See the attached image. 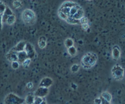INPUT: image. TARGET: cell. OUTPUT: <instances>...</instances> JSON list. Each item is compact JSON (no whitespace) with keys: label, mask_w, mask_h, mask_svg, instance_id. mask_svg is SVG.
<instances>
[{"label":"cell","mask_w":125,"mask_h":104,"mask_svg":"<svg viewBox=\"0 0 125 104\" xmlns=\"http://www.w3.org/2000/svg\"><path fill=\"white\" fill-rule=\"evenodd\" d=\"M98 55L94 52H88L83 56L81 64L85 69H90L96 64Z\"/></svg>","instance_id":"1"},{"label":"cell","mask_w":125,"mask_h":104,"mask_svg":"<svg viewBox=\"0 0 125 104\" xmlns=\"http://www.w3.org/2000/svg\"><path fill=\"white\" fill-rule=\"evenodd\" d=\"M21 18L23 21L27 25H34L36 21V15L35 12L30 9H26L23 11Z\"/></svg>","instance_id":"2"},{"label":"cell","mask_w":125,"mask_h":104,"mask_svg":"<svg viewBox=\"0 0 125 104\" xmlns=\"http://www.w3.org/2000/svg\"><path fill=\"white\" fill-rule=\"evenodd\" d=\"M4 101L6 104H21L25 102V99L14 93H9L6 95Z\"/></svg>","instance_id":"3"},{"label":"cell","mask_w":125,"mask_h":104,"mask_svg":"<svg viewBox=\"0 0 125 104\" xmlns=\"http://www.w3.org/2000/svg\"><path fill=\"white\" fill-rule=\"evenodd\" d=\"M124 69L118 64L115 65L112 69V75L115 80H121L124 77Z\"/></svg>","instance_id":"4"},{"label":"cell","mask_w":125,"mask_h":104,"mask_svg":"<svg viewBox=\"0 0 125 104\" xmlns=\"http://www.w3.org/2000/svg\"><path fill=\"white\" fill-rule=\"evenodd\" d=\"M24 50L27 54L28 58H30L31 59L34 58L36 55V51L34 46L32 44H30V42H26Z\"/></svg>","instance_id":"5"},{"label":"cell","mask_w":125,"mask_h":104,"mask_svg":"<svg viewBox=\"0 0 125 104\" xmlns=\"http://www.w3.org/2000/svg\"><path fill=\"white\" fill-rule=\"evenodd\" d=\"M49 94V88L45 87L39 86L34 93L35 96H39L41 97H45Z\"/></svg>","instance_id":"6"},{"label":"cell","mask_w":125,"mask_h":104,"mask_svg":"<svg viewBox=\"0 0 125 104\" xmlns=\"http://www.w3.org/2000/svg\"><path fill=\"white\" fill-rule=\"evenodd\" d=\"M53 83V81L50 77H44L41 80L40 83H39V86L45 87V88H49V87L51 86Z\"/></svg>","instance_id":"7"},{"label":"cell","mask_w":125,"mask_h":104,"mask_svg":"<svg viewBox=\"0 0 125 104\" xmlns=\"http://www.w3.org/2000/svg\"><path fill=\"white\" fill-rule=\"evenodd\" d=\"M26 42L23 41H20L15 45L14 47H13L10 51H14V52H19V51H23L24 49H25V45H26Z\"/></svg>","instance_id":"8"},{"label":"cell","mask_w":125,"mask_h":104,"mask_svg":"<svg viewBox=\"0 0 125 104\" xmlns=\"http://www.w3.org/2000/svg\"><path fill=\"white\" fill-rule=\"evenodd\" d=\"M112 58L114 60H118L121 56V51L120 47L118 45H115L112 48Z\"/></svg>","instance_id":"9"},{"label":"cell","mask_w":125,"mask_h":104,"mask_svg":"<svg viewBox=\"0 0 125 104\" xmlns=\"http://www.w3.org/2000/svg\"><path fill=\"white\" fill-rule=\"evenodd\" d=\"M13 14H14V13H13V11L12 10V9L9 7L6 6L5 10H4V13H3V15H2V20H3V22L6 23V20L8 19V18L10 15H13Z\"/></svg>","instance_id":"10"},{"label":"cell","mask_w":125,"mask_h":104,"mask_svg":"<svg viewBox=\"0 0 125 104\" xmlns=\"http://www.w3.org/2000/svg\"><path fill=\"white\" fill-rule=\"evenodd\" d=\"M6 57V59L10 62L18 61L17 53V52H14V51H9V52L7 53Z\"/></svg>","instance_id":"11"},{"label":"cell","mask_w":125,"mask_h":104,"mask_svg":"<svg viewBox=\"0 0 125 104\" xmlns=\"http://www.w3.org/2000/svg\"><path fill=\"white\" fill-rule=\"evenodd\" d=\"M17 57H18V61L20 63H22L26 58H28V56L25 50L23 51H19L17 52Z\"/></svg>","instance_id":"12"},{"label":"cell","mask_w":125,"mask_h":104,"mask_svg":"<svg viewBox=\"0 0 125 104\" xmlns=\"http://www.w3.org/2000/svg\"><path fill=\"white\" fill-rule=\"evenodd\" d=\"M38 45L41 49H43L47 45V39L45 36H41L38 40Z\"/></svg>","instance_id":"13"},{"label":"cell","mask_w":125,"mask_h":104,"mask_svg":"<svg viewBox=\"0 0 125 104\" xmlns=\"http://www.w3.org/2000/svg\"><path fill=\"white\" fill-rule=\"evenodd\" d=\"M80 8H81L80 6H79V4H77V3L74 6H72L70 10H69V17H73L74 16V14L77 12V11L79 9H80Z\"/></svg>","instance_id":"14"},{"label":"cell","mask_w":125,"mask_h":104,"mask_svg":"<svg viewBox=\"0 0 125 104\" xmlns=\"http://www.w3.org/2000/svg\"><path fill=\"white\" fill-rule=\"evenodd\" d=\"M83 16H84V11L82 9V8H81L80 9H79V10L77 11V12L74 14V16H73L72 18L75 19V20H79Z\"/></svg>","instance_id":"15"},{"label":"cell","mask_w":125,"mask_h":104,"mask_svg":"<svg viewBox=\"0 0 125 104\" xmlns=\"http://www.w3.org/2000/svg\"><path fill=\"white\" fill-rule=\"evenodd\" d=\"M34 97L35 95L31 94H29L26 95V98L25 99V102L27 104H34Z\"/></svg>","instance_id":"16"},{"label":"cell","mask_w":125,"mask_h":104,"mask_svg":"<svg viewBox=\"0 0 125 104\" xmlns=\"http://www.w3.org/2000/svg\"><path fill=\"white\" fill-rule=\"evenodd\" d=\"M47 104L45 97H41L39 96L34 97V104Z\"/></svg>","instance_id":"17"},{"label":"cell","mask_w":125,"mask_h":104,"mask_svg":"<svg viewBox=\"0 0 125 104\" xmlns=\"http://www.w3.org/2000/svg\"><path fill=\"white\" fill-rule=\"evenodd\" d=\"M77 52V48L74 45L68 48V53L71 57H74V56L76 55Z\"/></svg>","instance_id":"18"},{"label":"cell","mask_w":125,"mask_h":104,"mask_svg":"<svg viewBox=\"0 0 125 104\" xmlns=\"http://www.w3.org/2000/svg\"><path fill=\"white\" fill-rule=\"evenodd\" d=\"M101 96L103 97H104L105 99H106V100H107V101H109V102L111 103L112 96V95L109 93V92L107 91L103 92V93L101 94Z\"/></svg>","instance_id":"19"},{"label":"cell","mask_w":125,"mask_h":104,"mask_svg":"<svg viewBox=\"0 0 125 104\" xmlns=\"http://www.w3.org/2000/svg\"><path fill=\"white\" fill-rule=\"evenodd\" d=\"M15 20H16V18H15V16L14 14L13 15H10L9 17L6 20L7 24H8L9 25H12L15 22Z\"/></svg>","instance_id":"20"},{"label":"cell","mask_w":125,"mask_h":104,"mask_svg":"<svg viewBox=\"0 0 125 104\" xmlns=\"http://www.w3.org/2000/svg\"><path fill=\"white\" fill-rule=\"evenodd\" d=\"M64 45H65L66 47L68 48L74 45V40L71 38H67L64 41Z\"/></svg>","instance_id":"21"},{"label":"cell","mask_w":125,"mask_h":104,"mask_svg":"<svg viewBox=\"0 0 125 104\" xmlns=\"http://www.w3.org/2000/svg\"><path fill=\"white\" fill-rule=\"evenodd\" d=\"M80 67V66L79 64H74L73 65H72V66L71 67V70L72 72L73 73H76L79 70Z\"/></svg>","instance_id":"22"},{"label":"cell","mask_w":125,"mask_h":104,"mask_svg":"<svg viewBox=\"0 0 125 104\" xmlns=\"http://www.w3.org/2000/svg\"><path fill=\"white\" fill-rule=\"evenodd\" d=\"M58 17L60 19L64 20H66L68 18V16L66 14H65L63 12H62L60 10H58Z\"/></svg>","instance_id":"23"},{"label":"cell","mask_w":125,"mask_h":104,"mask_svg":"<svg viewBox=\"0 0 125 104\" xmlns=\"http://www.w3.org/2000/svg\"><path fill=\"white\" fill-rule=\"evenodd\" d=\"M13 6L15 8V9H18L22 6V3L20 1V0H15L13 2Z\"/></svg>","instance_id":"24"},{"label":"cell","mask_w":125,"mask_h":104,"mask_svg":"<svg viewBox=\"0 0 125 104\" xmlns=\"http://www.w3.org/2000/svg\"><path fill=\"white\" fill-rule=\"evenodd\" d=\"M30 63H31V59L28 58H26V59H25V60L22 63H21V64H22V66L23 67L27 68L28 67L30 66Z\"/></svg>","instance_id":"25"},{"label":"cell","mask_w":125,"mask_h":104,"mask_svg":"<svg viewBox=\"0 0 125 104\" xmlns=\"http://www.w3.org/2000/svg\"><path fill=\"white\" fill-rule=\"evenodd\" d=\"M11 66L14 69H19V66H20V63L18 61L11 62Z\"/></svg>","instance_id":"26"},{"label":"cell","mask_w":125,"mask_h":104,"mask_svg":"<svg viewBox=\"0 0 125 104\" xmlns=\"http://www.w3.org/2000/svg\"><path fill=\"white\" fill-rule=\"evenodd\" d=\"M6 8V6L5 4L2 2H0V14H3L4 13Z\"/></svg>","instance_id":"27"},{"label":"cell","mask_w":125,"mask_h":104,"mask_svg":"<svg viewBox=\"0 0 125 104\" xmlns=\"http://www.w3.org/2000/svg\"><path fill=\"white\" fill-rule=\"evenodd\" d=\"M82 25V29H83L84 31H86L87 32H89L90 31V27H89L88 24V23H83V24H81Z\"/></svg>","instance_id":"28"},{"label":"cell","mask_w":125,"mask_h":104,"mask_svg":"<svg viewBox=\"0 0 125 104\" xmlns=\"http://www.w3.org/2000/svg\"><path fill=\"white\" fill-rule=\"evenodd\" d=\"M88 21V20L87 17L85 16H83L81 19L79 20V22H80V24H83V23H86Z\"/></svg>","instance_id":"29"},{"label":"cell","mask_w":125,"mask_h":104,"mask_svg":"<svg viewBox=\"0 0 125 104\" xmlns=\"http://www.w3.org/2000/svg\"><path fill=\"white\" fill-rule=\"evenodd\" d=\"M100 98H101V99L102 104H110V102H109L107 101L106 99H105L104 97H103L101 95L100 96Z\"/></svg>","instance_id":"30"},{"label":"cell","mask_w":125,"mask_h":104,"mask_svg":"<svg viewBox=\"0 0 125 104\" xmlns=\"http://www.w3.org/2000/svg\"><path fill=\"white\" fill-rule=\"evenodd\" d=\"M94 102L96 104H102L101 99L100 97L98 98H96V99H94Z\"/></svg>","instance_id":"31"},{"label":"cell","mask_w":125,"mask_h":104,"mask_svg":"<svg viewBox=\"0 0 125 104\" xmlns=\"http://www.w3.org/2000/svg\"><path fill=\"white\" fill-rule=\"evenodd\" d=\"M71 88L74 90H76L78 88V86L77 85L75 84V83H72L71 85Z\"/></svg>","instance_id":"32"},{"label":"cell","mask_w":125,"mask_h":104,"mask_svg":"<svg viewBox=\"0 0 125 104\" xmlns=\"http://www.w3.org/2000/svg\"><path fill=\"white\" fill-rule=\"evenodd\" d=\"M33 85H33V83H32V82H30L26 84V87H27L28 89H31V88H33Z\"/></svg>","instance_id":"33"},{"label":"cell","mask_w":125,"mask_h":104,"mask_svg":"<svg viewBox=\"0 0 125 104\" xmlns=\"http://www.w3.org/2000/svg\"><path fill=\"white\" fill-rule=\"evenodd\" d=\"M3 28V20H2V15L0 14V31L2 30Z\"/></svg>","instance_id":"34"},{"label":"cell","mask_w":125,"mask_h":104,"mask_svg":"<svg viewBox=\"0 0 125 104\" xmlns=\"http://www.w3.org/2000/svg\"><path fill=\"white\" fill-rule=\"evenodd\" d=\"M87 1H91V0H87Z\"/></svg>","instance_id":"35"}]
</instances>
